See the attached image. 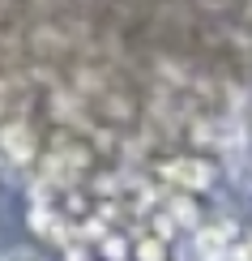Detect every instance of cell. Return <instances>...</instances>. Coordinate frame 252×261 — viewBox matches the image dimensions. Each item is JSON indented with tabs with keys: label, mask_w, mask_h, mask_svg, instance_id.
<instances>
[{
	"label": "cell",
	"mask_w": 252,
	"mask_h": 261,
	"mask_svg": "<svg viewBox=\"0 0 252 261\" xmlns=\"http://www.w3.org/2000/svg\"><path fill=\"white\" fill-rule=\"evenodd\" d=\"M231 248H235V227L231 223H201L192 231V253L201 257V261H227L231 257Z\"/></svg>",
	"instance_id": "cell-1"
},
{
	"label": "cell",
	"mask_w": 252,
	"mask_h": 261,
	"mask_svg": "<svg viewBox=\"0 0 252 261\" xmlns=\"http://www.w3.org/2000/svg\"><path fill=\"white\" fill-rule=\"evenodd\" d=\"M167 180L197 193V189H210L214 184V167L205 159H175V163H167Z\"/></svg>",
	"instance_id": "cell-2"
},
{
	"label": "cell",
	"mask_w": 252,
	"mask_h": 261,
	"mask_svg": "<svg viewBox=\"0 0 252 261\" xmlns=\"http://www.w3.org/2000/svg\"><path fill=\"white\" fill-rule=\"evenodd\" d=\"M103 253L111 257V261H124V257H128V244L116 240V236H107V240H103Z\"/></svg>",
	"instance_id": "cell-3"
},
{
	"label": "cell",
	"mask_w": 252,
	"mask_h": 261,
	"mask_svg": "<svg viewBox=\"0 0 252 261\" xmlns=\"http://www.w3.org/2000/svg\"><path fill=\"white\" fill-rule=\"evenodd\" d=\"M0 261H39V257L30 253V248H5V253H0Z\"/></svg>",
	"instance_id": "cell-4"
},
{
	"label": "cell",
	"mask_w": 252,
	"mask_h": 261,
	"mask_svg": "<svg viewBox=\"0 0 252 261\" xmlns=\"http://www.w3.org/2000/svg\"><path fill=\"white\" fill-rule=\"evenodd\" d=\"M227 261H252V253H248V244H235V248H231V257H227Z\"/></svg>",
	"instance_id": "cell-5"
},
{
	"label": "cell",
	"mask_w": 252,
	"mask_h": 261,
	"mask_svg": "<svg viewBox=\"0 0 252 261\" xmlns=\"http://www.w3.org/2000/svg\"><path fill=\"white\" fill-rule=\"evenodd\" d=\"M69 261H86V253L81 248H69Z\"/></svg>",
	"instance_id": "cell-6"
},
{
	"label": "cell",
	"mask_w": 252,
	"mask_h": 261,
	"mask_svg": "<svg viewBox=\"0 0 252 261\" xmlns=\"http://www.w3.org/2000/svg\"><path fill=\"white\" fill-rule=\"evenodd\" d=\"M248 253H252V240H248Z\"/></svg>",
	"instance_id": "cell-7"
}]
</instances>
